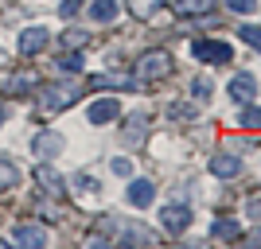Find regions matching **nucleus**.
<instances>
[{"instance_id":"obj_20","label":"nucleus","mask_w":261,"mask_h":249,"mask_svg":"<svg viewBox=\"0 0 261 249\" xmlns=\"http://www.w3.org/2000/svg\"><path fill=\"white\" fill-rule=\"evenodd\" d=\"M59 70H66V74H78V70H82V54H74V47H70V51L59 59Z\"/></svg>"},{"instance_id":"obj_7","label":"nucleus","mask_w":261,"mask_h":249,"mask_svg":"<svg viewBox=\"0 0 261 249\" xmlns=\"http://www.w3.org/2000/svg\"><path fill=\"white\" fill-rule=\"evenodd\" d=\"M121 117V105L113 98H101L90 105V125H109V121H117Z\"/></svg>"},{"instance_id":"obj_32","label":"nucleus","mask_w":261,"mask_h":249,"mask_svg":"<svg viewBox=\"0 0 261 249\" xmlns=\"http://www.w3.org/2000/svg\"><path fill=\"white\" fill-rule=\"evenodd\" d=\"M257 238H261V234H257Z\"/></svg>"},{"instance_id":"obj_15","label":"nucleus","mask_w":261,"mask_h":249,"mask_svg":"<svg viewBox=\"0 0 261 249\" xmlns=\"http://www.w3.org/2000/svg\"><path fill=\"white\" fill-rule=\"evenodd\" d=\"M101 86L129 90V86H133V78H129V74H98V78H90V90H101Z\"/></svg>"},{"instance_id":"obj_6","label":"nucleus","mask_w":261,"mask_h":249,"mask_svg":"<svg viewBox=\"0 0 261 249\" xmlns=\"http://www.w3.org/2000/svg\"><path fill=\"white\" fill-rule=\"evenodd\" d=\"M47 39H51V32H47V27H39V23H35V27H23L20 32V54H39L47 47Z\"/></svg>"},{"instance_id":"obj_17","label":"nucleus","mask_w":261,"mask_h":249,"mask_svg":"<svg viewBox=\"0 0 261 249\" xmlns=\"http://www.w3.org/2000/svg\"><path fill=\"white\" fill-rule=\"evenodd\" d=\"M35 86H39V78H35V74H16V78L8 82V90L16 94V98H20V94H28V90H35Z\"/></svg>"},{"instance_id":"obj_31","label":"nucleus","mask_w":261,"mask_h":249,"mask_svg":"<svg viewBox=\"0 0 261 249\" xmlns=\"http://www.w3.org/2000/svg\"><path fill=\"white\" fill-rule=\"evenodd\" d=\"M4 113H8V105H4V101H0V125H4Z\"/></svg>"},{"instance_id":"obj_26","label":"nucleus","mask_w":261,"mask_h":249,"mask_svg":"<svg viewBox=\"0 0 261 249\" xmlns=\"http://www.w3.org/2000/svg\"><path fill=\"white\" fill-rule=\"evenodd\" d=\"M125 241H152V234H148V230H129Z\"/></svg>"},{"instance_id":"obj_21","label":"nucleus","mask_w":261,"mask_h":249,"mask_svg":"<svg viewBox=\"0 0 261 249\" xmlns=\"http://www.w3.org/2000/svg\"><path fill=\"white\" fill-rule=\"evenodd\" d=\"M238 35L246 39V43L253 47V51H261V27H253V23H242L238 27Z\"/></svg>"},{"instance_id":"obj_29","label":"nucleus","mask_w":261,"mask_h":249,"mask_svg":"<svg viewBox=\"0 0 261 249\" xmlns=\"http://www.w3.org/2000/svg\"><path fill=\"white\" fill-rule=\"evenodd\" d=\"M168 117H179V121H184V117H191V109H187V105H172V109H168Z\"/></svg>"},{"instance_id":"obj_8","label":"nucleus","mask_w":261,"mask_h":249,"mask_svg":"<svg viewBox=\"0 0 261 249\" xmlns=\"http://www.w3.org/2000/svg\"><path fill=\"white\" fill-rule=\"evenodd\" d=\"M12 245H47V230L43 226H16L12 230Z\"/></svg>"},{"instance_id":"obj_4","label":"nucleus","mask_w":261,"mask_h":249,"mask_svg":"<svg viewBox=\"0 0 261 249\" xmlns=\"http://www.w3.org/2000/svg\"><path fill=\"white\" fill-rule=\"evenodd\" d=\"M160 226L168 230V234H184V230L191 226V210H187L184 203H168L160 210Z\"/></svg>"},{"instance_id":"obj_2","label":"nucleus","mask_w":261,"mask_h":249,"mask_svg":"<svg viewBox=\"0 0 261 249\" xmlns=\"http://www.w3.org/2000/svg\"><path fill=\"white\" fill-rule=\"evenodd\" d=\"M78 101V86L66 82V86H47V94L39 98V113H59V109L74 105Z\"/></svg>"},{"instance_id":"obj_30","label":"nucleus","mask_w":261,"mask_h":249,"mask_svg":"<svg viewBox=\"0 0 261 249\" xmlns=\"http://www.w3.org/2000/svg\"><path fill=\"white\" fill-rule=\"evenodd\" d=\"M74 12H78V0H66V4H63V16H66V20H70Z\"/></svg>"},{"instance_id":"obj_5","label":"nucleus","mask_w":261,"mask_h":249,"mask_svg":"<svg viewBox=\"0 0 261 249\" xmlns=\"http://www.w3.org/2000/svg\"><path fill=\"white\" fill-rule=\"evenodd\" d=\"M226 90H230V101H238V105H250L253 94H257V78L242 70V74L230 78V86H226Z\"/></svg>"},{"instance_id":"obj_13","label":"nucleus","mask_w":261,"mask_h":249,"mask_svg":"<svg viewBox=\"0 0 261 249\" xmlns=\"http://www.w3.org/2000/svg\"><path fill=\"white\" fill-rule=\"evenodd\" d=\"M90 16L98 23H113L117 20V0H94V4H90Z\"/></svg>"},{"instance_id":"obj_25","label":"nucleus","mask_w":261,"mask_h":249,"mask_svg":"<svg viewBox=\"0 0 261 249\" xmlns=\"http://www.w3.org/2000/svg\"><path fill=\"white\" fill-rule=\"evenodd\" d=\"M86 32H66V47H86Z\"/></svg>"},{"instance_id":"obj_12","label":"nucleus","mask_w":261,"mask_h":249,"mask_svg":"<svg viewBox=\"0 0 261 249\" xmlns=\"http://www.w3.org/2000/svg\"><path fill=\"white\" fill-rule=\"evenodd\" d=\"M55 152H63V136L59 132H39L35 136V156H55Z\"/></svg>"},{"instance_id":"obj_23","label":"nucleus","mask_w":261,"mask_h":249,"mask_svg":"<svg viewBox=\"0 0 261 249\" xmlns=\"http://www.w3.org/2000/svg\"><path fill=\"white\" fill-rule=\"evenodd\" d=\"M211 90H215V86H211V78H195V82H191V98H195V101H207Z\"/></svg>"},{"instance_id":"obj_19","label":"nucleus","mask_w":261,"mask_h":249,"mask_svg":"<svg viewBox=\"0 0 261 249\" xmlns=\"http://www.w3.org/2000/svg\"><path fill=\"white\" fill-rule=\"evenodd\" d=\"M238 125H242V129H261V109L253 105V101L246 105V113L238 117Z\"/></svg>"},{"instance_id":"obj_27","label":"nucleus","mask_w":261,"mask_h":249,"mask_svg":"<svg viewBox=\"0 0 261 249\" xmlns=\"http://www.w3.org/2000/svg\"><path fill=\"white\" fill-rule=\"evenodd\" d=\"M113 175H133V163L129 160H113Z\"/></svg>"},{"instance_id":"obj_10","label":"nucleus","mask_w":261,"mask_h":249,"mask_svg":"<svg viewBox=\"0 0 261 249\" xmlns=\"http://www.w3.org/2000/svg\"><path fill=\"white\" fill-rule=\"evenodd\" d=\"M152 199H156V187L148 183V179H133V183H129V203L133 206H141V210H144V206H152Z\"/></svg>"},{"instance_id":"obj_14","label":"nucleus","mask_w":261,"mask_h":249,"mask_svg":"<svg viewBox=\"0 0 261 249\" xmlns=\"http://www.w3.org/2000/svg\"><path fill=\"white\" fill-rule=\"evenodd\" d=\"M35 179H39V187H43V191H51V195H63V179H59V172H55V168H47V163H39V172H35Z\"/></svg>"},{"instance_id":"obj_24","label":"nucleus","mask_w":261,"mask_h":249,"mask_svg":"<svg viewBox=\"0 0 261 249\" xmlns=\"http://www.w3.org/2000/svg\"><path fill=\"white\" fill-rule=\"evenodd\" d=\"M230 12H238V16H253L257 12V0H226Z\"/></svg>"},{"instance_id":"obj_16","label":"nucleus","mask_w":261,"mask_h":249,"mask_svg":"<svg viewBox=\"0 0 261 249\" xmlns=\"http://www.w3.org/2000/svg\"><path fill=\"white\" fill-rule=\"evenodd\" d=\"M20 183V172H16V163H8L0 156V191H12V187Z\"/></svg>"},{"instance_id":"obj_11","label":"nucleus","mask_w":261,"mask_h":249,"mask_svg":"<svg viewBox=\"0 0 261 249\" xmlns=\"http://www.w3.org/2000/svg\"><path fill=\"white\" fill-rule=\"evenodd\" d=\"M172 12L175 16H207L215 12V0H172Z\"/></svg>"},{"instance_id":"obj_22","label":"nucleus","mask_w":261,"mask_h":249,"mask_svg":"<svg viewBox=\"0 0 261 249\" xmlns=\"http://www.w3.org/2000/svg\"><path fill=\"white\" fill-rule=\"evenodd\" d=\"M74 187H78V191H82L86 199L98 195V179H94V175H74Z\"/></svg>"},{"instance_id":"obj_9","label":"nucleus","mask_w":261,"mask_h":249,"mask_svg":"<svg viewBox=\"0 0 261 249\" xmlns=\"http://www.w3.org/2000/svg\"><path fill=\"white\" fill-rule=\"evenodd\" d=\"M211 172L222 175V179H234V175L242 172V160L230 156V152H218V156H211Z\"/></svg>"},{"instance_id":"obj_18","label":"nucleus","mask_w":261,"mask_h":249,"mask_svg":"<svg viewBox=\"0 0 261 249\" xmlns=\"http://www.w3.org/2000/svg\"><path fill=\"white\" fill-rule=\"evenodd\" d=\"M215 234L234 241V238H242V226H238V222H230V218H218V222H215Z\"/></svg>"},{"instance_id":"obj_1","label":"nucleus","mask_w":261,"mask_h":249,"mask_svg":"<svg viewBox=\"0 0 261 249\" xmlns=\"http://www.w3.org/2000/svg\"><path fill=\"white\" fill-rule=\"evenodd\" d=\"M172 74V54L168 51H144L141 59H137V78H144V82H160V78Z\"/></svg>"},{"instance_id":"obj_3","label":"nucleus","mask_w":261,"mask_h":249,"mask_svg":"<svg viewBox=\"0 0 261 249\" xmlns=\"http://www.w3.org/2000/svg\"><path fill=\"white\" fill-rule=\"evenodd\" d=\"M191 51H195L199 63H211V66H222V63L234 59V47L218 43V39H199V43H191Z\"/></svg>"},{"instance_id":"obj_28","label":"nucleus","mask_w":261,"mask_h":249,"mask_svg":"<svg viewBox=\"0 0 261 249\" xmlns=\"http://www.w3.org/2000/svg\"><path fill=\"white\" fill-rule=\"evenodd\" d=\"M246 210H250V218H261V195H253V199H250V206H246Z\"/></svg>"}]
</instances>
